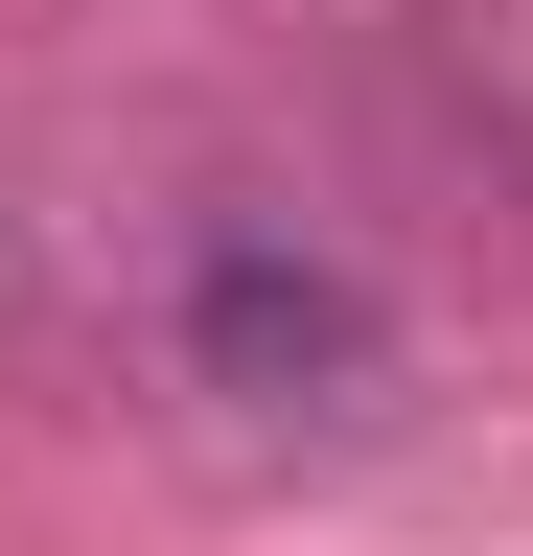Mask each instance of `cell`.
<instances>
[{"mask_svg":"<svg viewBox=\"0 0 533 556\" xmlns=\"http://www.w3.org/2000/svg\"><path fill=\"white\" fill-rule=\"evenodd\" d=\"M210 348H232V371H325L348 325H325V278H279V255H232V278H210Z\"/></svg>","mask_w":533,"mask_h":556,"instance_id":"obj_1","label":"cell"}]
</instances>
